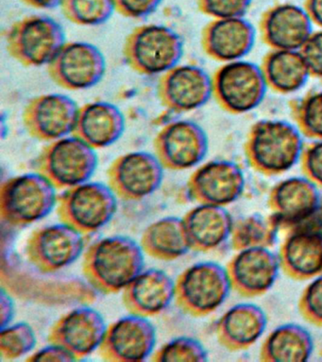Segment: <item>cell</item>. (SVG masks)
Returning <instances> with one entry per match:
<instances>
[{
  "label": "cell",
  "mask_w": 322,
  "mask_h": 362,
  "mask_svg": "<svg viewBox=\"0 0 322 362\" xmlns=\"http://www.w3.org/2000/svg\"><path fill=\"white\" fill-rule=\"evenodd\" d=\"M144 254L142 246L131 237L103 238L84 252L81 272L95 290L117 293L144 270Z\"/></svg>",
  "instance_id": "1"
},
{
  "label": "cell",
  "mask_w": 322,
  "mask_h": 362,
  "mask_svg": "<svg viewBox=\"0 0 322 362\" xmlns=\"http://www.w3.org/2000/svg\"><path fill=\"white\" fill-rule=\"evenodd\" d=\"M304 146V135L295 124L264 119L251 126L244 152L256 172L273 177L289 171L299 163Z\"/></svg>",
  "instance_id": "2"
},
{
  "label": "cell",
  "mask_w": 322,
  "mask_h": 362,
  "mask_svg": "<svg viewBox=\"0 0 322 362\" xmlns=\"http://www.w3.org/2000/svg\"><path fill=\"white\" fill-rule=\"evenodd\" d=\"M185 42L173 28L160 24L134 28L124 41V61L141 76L162 75L180 64Z\"/></svg>",
  "instance_id": "3"
},
{
  "label": "cell",
  "mask_w": 322,
  "mask_h": 362,
  "mask_svg": "<svg viewBox=\"0 0 322 362\" xmlns=\"http://www.w3.org/2000/svg\"><path fill=\"white\" fill-rule=\"evenodd\" d=\"M233 290L227 267L202 262L189 266L175 281V302L183 313L202 318L226 302Z\"/></svg>",
  "instance_id": "4"
},
{
  "label": "cell",
  "mask_w": 322,
  "mask_h": 362,
  "mask_svg": "<svg viewBox=\"0 0 322 362\" xmlns=\"http://www.w3.org/2000/svg\"><path fill=\"white\" fill-rule=\"evenodd\" d=\"M56 189L38 172L8 178L0 188L2 222L16 228L44 219L57 204Z\"/></svg>",
  "instance_id": "5"
},
{
  "label": "cell",
  "mask_w": 322,
  "mask_h": 362,
  "mask_svg": "<svg viewBox=\"0 0 322 362\" xmlns=\"http://www.w3.org/2000/svg\"><path fill=\"white\" fill-rule=\"evenodd\" d=\"M98 164L96 149L72 134L50 141L33 161V168L56 189H67L90 181Z\"/></svg>",
  "instance_id": "6"
},
{
  "label": "cell",
  "mask_w": 322,
  "mask_h": 362,
  "mask_svg": "<svg viewBox=\"0 0 322 362\" xmlns=\"http://www.w3.org/2000/svg\"><path fill=\"white\" fill-rule=\"evenodd\" d=\"M63 25L52 17L33 14L13 22L5 36L8 54L25 67L49 65L66 44Z\"/></svg>",
  "instance_id": "7"
},
{
  "label": "cell",
  "mask_w": 322,
  "mask_h": 362,
  "mask_svg": "<svg viewBox=\"0 0 322 362\" xmlns=\"http://www.w3.org/2000/svg\"><path fill=\"white\" fill-rule=\"evenodd\" d=\"M213 98L230 115H245L264 101L268 90L260 65L239 59L226 62L212 76Z\"/></svg>",
  "instance_id": "8"
},
{
  "label": "cell",
  "mask_w": 322,
  "mask_h": 362,
  "mask_svg": "<svg viewBox=\"0 0 322 362\" xmlns=\"http://www.w3.org/2000/svg\"><path fill=\"white\" fill-rule=\"evenodd\" d=\"M117 211V197L109 185L101 182L81 183L64 189L58 197L57 215L83 235L104 228Z\"/></svg>",
  "instance_id": "9"
},
{
  "label": "cell",
  "mask_w": 322,
  "mask_h": 362,
  "mask_svg": "<svg viewBox=\"0 0 322 362\" xmlns=\"http://www.w3.org/2000/svg\"><path fill=\"white\" fill-rule=\"evenodd\" d=\"M106 68L105 56L95 45L67 42L47 65V74L57 86L77 92L100 83Z\"/></svg>",
  "instance_id": "10"
},
{
  "label": "cell",
  "mask_w": 322,
  "mask_h": 362,
  "mask_svg": "<svg viewBox=\"0 0 322 362\" xmlns=\"http://www.w3.org/2000/svg\"><path fill=\"white\" fill-rule=\"evenodd\" d=\"M165 168L156 155L146 151L126 153L107 170L108 185L121 200L137 202L154 194L162 185Z\"/></svg>",
  "instance_id": "11"
},
{
  "label": "cell",
  "mask_w": 322,
  "mask_h": 362,
  "mask_svg": "<svg viewBox=\"0 0 322 362\" xmlns=\"http://www.w3.org/2000/svg\"><path fill=\"white\" fill-rule=\"evenodd\" d=\"M154 149L163 168L185 171L200 165L207 156L208 135L193 120L169 122L155 136Z\"/></svg>",
  "instance_id": "12"
},
{
  "label": "cell",
  "mask_w": 322,
  "mask_h": 362,
  "mask_svg": "<svg viewBox=\"0 0 322 362\" xmlns=\"http://www.w3.org/2000/svg\"><path fill=\"white\" fill-rule=\"evenodd\" d=\"M84 248L83 234L61 223L35 229L27 240L25 253L36 270L50 274L73 264Z\"/></svg>",
  "instance_id": "13"
},
{
  "label": "cell",
  "mask_w": 322,
  "mask_h": 362,
  "mask_svg": "<svg viewBox=\"0 0 322 362\" xmlns=\"http://www.w3.org/2000/svg\"><path fill=\"white\" fill-rule=\"evenodd\" d=\"M246 177L233 160H212L197 167L186 183L189 197L199 204L227 206L245 191Z\"/></svg>",
  "instance_id": "14"
},
{
  "label": "cell",
  "mask_w": 322,
  "mask_h": 362,
  "mask_svg": "<svg viewBox=\"0 0 322 362\" xmlns=\"http://www.w3.org/2000/svg\"><path fill=\"white\" fill-rule=\"evenodd\" d=\"M157 98L166 110L176 113L193 112L213 98L212 76L196 64H177L160 75Z\"/></svg>",
  "instance_id": "15"
},
{
  "label": "cell",
  "mask_w": 322,
  "mask_h": 362,
  "mask_svg": "<svg viewBox=\"0 0 322 362\" xmlns=\"http://www.w3.org/2000/svg\"><path fill=\"white\" fill-rule=\"evenodd\" d=\"M79 107L69 95L44 93L28 102L22 123L30 137L50 143L73 134Z\"/></svg>",
  "instance_id": "16"
},
{
  "label": "cell",
  "mask_w": 322,
  "mask_h": 362,
  "mask_svg": "<svg viewBox=\"0 0 322 362\" xmlns=\"http://www.w3.org/2000/svg\"><path fill=\"white\" fill-rule=\"evenodd\" d=\"M284 273L297 280L312 279L322 273L321 209L301 225L290 228L279 252Z\"/></svg>",
  "instance_id": "17"
},
{
  "label": "cell",
  "mask_w": 322,
  "mask_h": 362,
  "mask_svg": "<svg viewBox=\"0 0 322 362\" xmlns=\"http://www.w3.org/2000/svg\"><path fill=\"white\" fill-rule=\"evenodd\" d=\"M156 339L149 318L131 314L107 327L98 354L106 361H144L154 354Z\"/></svg>",
  "instance_id": "18"
},
{
  "label": "cell",
  "mask_w": 322,
  "mask_h": 362,
  "mask_svg": "<svg viewBox=\"0 0 322 362\" xmlns=\"http://www.w3.org/2000/svg\"><path fill=\"white\" fill-rule=\"evenodd\" d=\"M105 320L92 308H78L64 314L50 328L47 341L66 348L76 361L98 350L105 335Z\"/></svg>",
  "instance_id": "19"
},
{
  "label": "cell",
  "mask_w": 322,
  "mask_h": 362,
  "mask_svg": "<svg viewBox=\"0 0 322 362\" xmlns=\"http://www.w3.org/2000/svg\"><path fill=\"white\" fill-rule=\"evenodd\" d=\"M319 187L305 175L284 178L271 188L268 204L282 228L301 225L321 209Z\"/></svg>",
  "instance_id": "20"
},
{
  "label": "cell",
  "mask_w": 322,
  "mask_h": 362,
  "mask_svg": "<svg viewBox=\"0 0 322 362\" xmlns=\"http://www.w3.org/2000/svg\"><path fill=\"white\" fill-rule=\"evenodd\" d=\"M281 269L279 255L268 247L241 249L227 265L233 290L246 297L267 293Z\"/></svg>",
  "instance_id": "21"
},
{
  "label": "cell",
  "mask_w": 322,
  "mask_h": 362,
  "mask_svg": "<svg viewBox=\"0 0 322 362\" xmlns=\"http://www.w3.org/2000/svg\"><path fill=\"white\" fill-rule=\"evenodd\" d=\"M313 25L304 7L281 3L262 14L259 30L270 49L301 50L314 31Z\"/></svg>",
  "instance_id": "22"
},
{
  "label": "cell",
  "mask_w": 322,
  "mask_h": 362,
  "mask_svg": "<svg viewBox=\"0 0 322 362\" xmlns=\"http://www.w3.org/2000/svg\"><path fill=\"white\" fill-rule=\"evenodd\" d=\"M255 37V28L245 17L213 19L202 28L200 45L209 58L226 64L244 59Z\"/></svg>",
  "instance_id": "23"
},
{
  "label": "cell",
  "mask_w": 322,
  "mask_h": 362,
  "mask_svg": "<svg viewBox=\"0 0 322 362\" xmlns=\"http://www.w3.org/2000/svg\"><path fill=\"white\" fill-rule=\"evenodd\" d=\"M126 310L134 315L151 318L162 314L175 298V282L165 271H142L122 291Z\"/></svg>",
  "instance_id": "24"
},
{
  "label": "cell",
  "mask_w": 322,
  "mask_h": 362,
  "mask_svg": "<svg viewBox=\"0 0 322 362\" xmlns=\"http://www.w3.org/2000/svg\"><path fill=\"white\" fill-rule=\"evenodd\" d=\"M183 221L191 250L209 253L231 240L234 220L226 206L199 204Z\"/></svg>",
  "instance_id": "25"
},
{
  "label": "cell",
  "mask_w": 322,
  "mask_h": 362,
  "mask_svg": "<svg viewBox=\"0 0 322 362\" xmlns=\"http://www.w3.org/2000/svg\"><path fill=\"white\" fill-rule=\"evenodd\" d=\"M125 129V116L117 105L93 101L79 107L73 135L98 150L117 143Z\"/></svg>",
  "instance_id": "26"
},
{
  "label": "cell",
  "mask_w": 322,
  "mask_h": 362,
  "mask_svg": "<svg viewBox=\"0 0 322 362\" xmlns=\"http://www.w3.org/2000/svg\"><path fill=\"white\" fill-rule=\"evenodd\" d=\"M268 322L267 313L260 305L239 303L225 311L217 321V341L230 351L248 349L264 335Z\"/></svg>",
  "instance_id": "27"
},
{
  "label": "cell",
  "mask_w": 322,
  "mask_h": 362,
  "mask_svg": "<svg viewBox=\"0 0 322 362\" xmlns=\"http://www.w3.org/2000/svg\"><path fill=\"white\" fill-rule=\"evenodd\" d=\"M315 349L310 331L301 325L288 322L271 330L263 341L260 359L270 362L309 361Z\"/></svg>",
  "instance_id": "28"
},
{
  "label": "cell",
  "mask_w": 322,
  "mask_h": 362,
  "mask_svg": "<svg viewBox=\"0 0 322 362\" xmlns=\"http://www.w3.org/2000/svg\"><path fill=\"white\" fill-rule=\"evenodd\" d=\"M260 66L268 89L281 95L298 92L311 76L299 50L270 49Z\"/></svg>",
  "instance_id": "29"
},
{
  "label": "cell",
  "mask_w": 322,
  "mask_h": 362,
  "mask_svg": "<svg viewBox=\"0 0 322 362\" xmlns=\"http://www.w3.org/2000/svg\"><path fill=\"white\" fill-rule=\"evenodd\" d=\"M140 245L152 259L173 262L191 250L183 218L168 216L155 221L143 231Z\"/></svg>",
  "instance_id": "30"
},
{
  "label": "cell",
  "mask_w": 322,
  "mask_h": 362,
  "mask_svg": "<svg viewBox=\"0 0 322 362\" xmlns=\"http://www.w3.org/2000/svg\"><path fill=\"white\" fill-rule=\"evenodd\" d=\"M279 221L272 214H251L234 221L231 236V247L236 251L253 247L270 248L276 243L280 229Z\"/></svg>",
  "instance_id": "31"
},
{
  "label": "cell",
  "mask_w": 322,
  "mask_h": 362,
  "mask_svg": "<svg viewBox=\"0 0 322 362\" xmlns=\"http://www.w3.org/2000/svg\"><path fill=\"white\" fill-rule=\"evenodd\" d=\"M294 124L304 137L322 140V90H311L289 103Z\"/></svg>",
  "instance_id": "32"
},
{
  "label": "cell",
  "mask_w": 322,
  "mask_h": 362,
  "mask_svg": "<svg viewBox=\"0 0 322 362\" xmlns=\"http://www.w3.org/2000/svg\"><path fill=\"white\" fill-rule=\"evenodd\" d=\"M64 18L81 27H97L105 24L115 13L113 0H62Z\"/></svg>",
  "instance_id": "33"
},
{
  "label": "cell",
  "mask_w": 322,
  "mask_h": 362,
  "mask_svg": "<svg viewBox=\"0 0 322 362\" xmlns=\"http://www.w3.org/2000/svg\"><path fill=\"white\" fill-rule=\"evenodd\" d=\"M36 341L35 330L28 322L7 325L0 332V356L5 361L21 358L35 349Z\"/></svg>",
  "instance_id": "34"
},
{
  "label": "cell",
  "mask_w": 322,
  "mask_h": 362,
  "mask_svg": "<svg viewBox=\"0 0 322 362\" xmlns=\"http://www.w3.org/2000/svg\"><path fill=\"white\" fill-rule=\"evenodd\" d=\"M151 359L154 362L206 361L208 352L199 339L183 336L162 345Z\"/></svg>",
  "instance_id": "35"
},
{
  "label": "cell",
  "mask_w": 322,
  "mask_h": 362,
  "mask_svg": "<svg viewBox=\"0 0 322 362\" xmlns=\"http://www.w3.org/2000/svg\"><path fill=\"white\" fill-rule=\"evenodd\" d=\"M298 308L307 322L322 327V273L308 283L299 297Z\"/></svg>",
  "instance_id": "36"
},
{
  "label": "cell",
  "mask_w": 322,
  "mask_h": 362,
  "mask_svg": "<svg viewBox=\"0 0 322 362\" xmlns=\"http://www.w3.org/2000/svg\"><path fill=\"white\" fill-rule=\"evenodd\" d=\"M253 0H197V8L213 19L245 17Z\"/></svg>",
  "instance_id": "37"
},
{
  "label": "cell",
  "mask_w": 322,
  "mask_h": 362,
  "mask_svg": "<svg viewBox=\"0 0 322 362\" xmlns=\"http://www.w3.org/2000/svg\"><path fill=\"white\" fill-rule=\"evenodd\" d=\"M299 163L305 177L322 188V140H313L305 146Z\"/></svg>",
  "instance_id": "38"
},
{
  "label": "cell",
  "mask_w": 322,
  "mask_h": 362,
  "mask_svg": "<svg viewBox=\"0 0 322 362\" xmlns=\"http://www.w3.org/2000/svg\"><path fill=\"white\" fill-rule=\"evenodd\" d=\"M299 51L311 76L322 79V28L314 30Z\"/></svg>",
  "instance_id": "39"
},
{
  "label": "cell",
  "mask_w": 322,
  "mask_h": 362,
  "mask_svg": "<svg viewBox=\"0 0 322 362\" xmlns=\"http://www.w3.org/2000/svg\"><path fill=\"white\" fill-rule=\"evenodd\" d=\"M163 0H113L115 11L125 18L140 20L157 11Z\"/></svg>",
  "instance_id": "40"
},
{
  "label": "cell",
  "mask_w": 322,
  "mask_h": 362,
  "mask_svg": "<svg viewBox=\"0 0 322 362\" xmlns=\"http://www.w3.org/2000/svg\"><path fill=\"white\" fill-rule=\"evenodd\" d=\"M27 361H76L75 356L60 345L50 344L30 354Z\"/></svg>",
  "instance_id": "41"
},
{
  "label": "cell",
  "mask_w": 322,
  "mask_h": 362,
  "mask_svg": "<svg viewBox=\"0 0 322 362\" xmlns=\"http://www.w3.org/2000/svg\"><path fill=\"white\" fill-rule=\"evenodd\" d=\"M15 314V304L13 299L4 290L1 291V328L11 325Z\"/></svg>",
  "instance_id": "42"
},
{
  "label": "cell",
  "mask_w": 322,
  "mask_h": 362,
  "mask_svg": "<svg viewBox=\"0 0 322 362\" xmlns=\"http://www.w3.org/2000/svg\"><path fill=\"white\" fill-rule=\"evenodd\" d=\"M304 8L313 24L322 28V0H305Z\"/></svg>",
  "instance_id": "43"
},
{
  "label": "cell",
  "mask_w": 322,
  "mask_h": 362,
  "mask_svg": "<svg viewBox=\"0 0 322 362\" xmlns=\"http://www.w3.org/2000/svg\"><path fill=\"white\" fill-rule=\"evenodd\" d=\"M19 1L38 10H52V8L60 7L62 0H19Z\"/></svg>",
  "instance_id": "44"
},
{
  "label": "cell",
  "mask_w": 322,
  "mask_h": 362,
  "mask_svg": "<svg viewBox=\"0 0 322 362\" xmlns=\"http://www.w3.org/2000/svg\"><path fill=\"white\" fill-rule=\"evenodd\" d=\"M321 214H322V203H321Z\"/></svg>",
  "instance_id": "45"
}]
</instances>
